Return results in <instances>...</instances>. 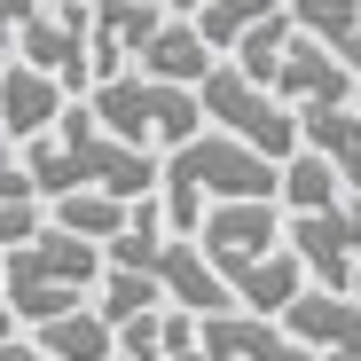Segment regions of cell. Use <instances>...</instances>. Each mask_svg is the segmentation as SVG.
I'll return each mask as SVG.
<instances>
[{
  "instance_id": "cb8c5ba5",
  "label": "cell",
  "mask_w": 361,
  "mask_h": 361,
  "mask_svg": "<svg viewBox=\"0 0 361 361\" xmlns=\"http://www.w3.org/2000/svg\"><path fill=\"white\" fill-rule=\"evenodd\" d=\"M39 228H47V212H39V197H32V204H0V259H8L16 244H32Z\"/></svg>"
},
{
  "instance_id": "ac0fdd59",
  "label": "cell",
  "mask_w": 361,
  "mask_h": 361,
  "mask_svg": "<svg viewBox=\"0 0 361 361\" xmlns=\"http://www.w3.org/2000/svg\"><path fill=\"white\" fill-rule=\"evenodd\" d=\"M353 189H345V173L322 157V149H298L290 165H283V212H330V204H345Z\"/></svg>"
},
{
  "instance_id": "44dd1931",
  "label": "cell",
  "mask_w": 361,
  "mask_h": 361,
  "mask_svg": "<svg viewBox=\"0 0 361 361\" xmlns=\"http://www.w3.org/2000/svg\"><path fill=\"white\" fill-rule=\"evenodd\" d=\"M283 8L298 16V32L322 39L330 55H345V47L361 39V0H283Z\"/></svg>"
},
{
  "instance_id": "277c9868",
  "label": "cell",
  "mask_w": 361,
  "mask_h": 361,
  "mask_svg": "<svg viewBox=\"0 0 361 361\" xmlns=\"http://www.w3.org/2000/svg\"><path fill=\"white\" fill-rule=\"evenodd\" d=\"M204 118L220 134H235V142H252L259 157H275V165H290L298 149H307V134H298V110L275 94V87H259V79H244L235 63H220L204 87Z\"/></svg>"
},
{
  "instance_id": "e0dca14e",
  "label": "cell",
  "mask_w": 361,
  "mask_h": 361,
  "mask_svg": "<svg viewBox=\"0 0 361 361\" xmlns=\"http://www.w3.org/2000/svg\"><path fill=\"white\" fill-rule=\"evenodd\" d=\"M39 353H55V361H118V322L102 307H79L63 322H39Z\"/></svg>"
},
{
  "instance_id": "5b68a950",
  "label": "cell",
  "mask_w": 361,
  "mask_h": 361,
  "mask_svg": "<svg viewBox=\"0 0 361 361\" xmlns=\"http://www.w3.org/2000/svg\"><path fill=\"white\" fill-rule=\"evenodd\" d=\"M165 180H189V189H204L212 204H259L275 197L283 204V165L259 157L252 142H235V134H197L189 149H165Z\"/></svg>"
},
{
  "instance_id": "f546056e",
  "label": "cell",
  "mask_w": 361,
  "mask_h": 361,
  "mask_svg": "<svg viewBox=\"0 0 361 361\" xmlns=\"http://www.w3.org/2000/svg\"><path fill=\"white\" fill-rule=\"evenodd\" d=\"M353 298H361V267H353Z\"/></svg>"
},
{
  "instance_id": "4fadbf2b",
  "label": "cell",
  "mask_w": 361,
  "mask_h": 361,
  "mask_svg": "<svg viewBox=\"0 0 361 361\" xmlns=\"http://www.w3.org/2000/svg\"><path fill=\"white\" fill-rule=\"evenodd\" d=\"M228 63V55L197 32V16H165V32L142 47V63L134 71H149V79H173V87H204L212 71Z\"/></svg>"
},
{
  "instance_id": "8992f818",
  "label": "cell",
  "mask_w": 361,
  "mask_h": 361,
  "mask_svg": "<svg viewBox=\"0 0 361 361\" xmlns=\"http://www.w3.org/2000/svg\"><path fill=\"white\" fill-rule=\"evenodd\" d=\"M16 63H39L47 79H63L71 94H94V8L55 0L16 32Z\"/></svg>"
},
{
  "instance_id": "5bb4252c",
  "label": "cell",
  "mask_w": 361,
  "mask_h": 361,
  "mask_svg": "<svg viewBox=\"0 0 361 361\" xmlns=\"http://www.w3.org/2000/svg\"><path fill=\"white\" fill-rule=\"evenodd\" d=\"M298 134H307V149H322V157L345 173V189H361V94H353V102L298 110Z\"/></svg>"
},
{
  "instance_id": "f1b7e54d",
  "label": "cell",
  "mask_w": 361,
  "mask_h": 361,
  "mask_svg": "<svg viewBox=\"0 0 361 361\" xmlns=\"http://www.w3.org/2000/svg\"><path fill=\"white\" fill-rule=\"evenodd\" d=\"M322 361H353V353H322Z\"/></svg>"
},
{
  "instance_id": "8fae6325",
  "label": "cell",
  "mask_w": 361,
  "mask_h": 361,
  "mask_svg": "<svg viewBox=\"0 0 361 361\" xmlns=\"http://www.w3.org/2000/svg\"><path fill=\"white\" fill-rule=\"evenodd\" d=\"M204 361H322L307 338H290V330H275L267 314H212L204 322Z\"/></svg>"
},
{
  "instance_id": "3957f363",
  "label": "cell",
  "mask_w": 361,
  "mask_h": 361,
  "mask_svg": "<svg viewBox=\"0 0 361 361\" xmlns=\"http://www.w3.org/2000/svg\"><path fill=\"white\" fill-rule=\"evenodd\" d=\"M94 118L134 142V149H189L204 134V94L197 87H173V79H149V71H126V79H102L94 94Z\"/></svg>"
},
{
  "instance_id": "9c48e42d",
  "label": "cell",
  "mask_w": 361,
  "mask_h": 361,
  "mask_svg": "<svg viewBox=\"0 0 361 361\" xmlns=\"http://www.w3.org/2000/svg\"><path fill=\"white\" fill-rule=\"evenodd\" d=\"M157 32H165L157 0H102V8H94V87L102 79H126Z\"/></svg>"
},
{
  "instance_id": "ffe728a7",
  "label": "cell",
  "mask_w": 361,
  "mask_h": 361,
  "mask_svg": "<svg viewBox=\"0 0 361 361\" xmlns=\"http://www.w3.org/2000/svg\"><path fill=\"white\" fill-rule=\"evenodd\" d=\"M290 39H298V16H290V8H275L267 24H252L244 39H235L228 63L244 71V79H259V87H275V63H283V47H290Z\"/></svg>"
},
{
  "instance_id": "d6986e66",
  "label": "cell",
  "mask_w": 361,
  "mask_h": 361,
  "mask_svg": "<svg viewBox=\"0 0 361 361\" xmlns=\"http://www.w3.org/2000/svg\"><path fill=\"white\" fill-rule=\"evenodd\" d=\"M94 307H102V314H110L118 330H126V322H149V314H165L173 298H165V283H157V275L110 267V275H102V290H94Z\"/></svg>"
},
{
  "instance_id": "4dcf8cb0",
  "label": "cell",
  "mask_w": 361,
  "mask_h": 361,
  "mask_svg": "<svg viewBox=\"0 0 361 361\" xmlns=\"http://www.w3.org/2000/svg\"><path fill=\"white\" fill-rule=\"evenodd\" d=\"M0 79H8V55H0Z\"/></svg>"
},
{
  "instance_id": "d4e9b609",
  "label": "cell",
  "mask_w": 361,
  "mask_h": 361,
  "mask_svg": "<svg viewBox=\"0 0 361 361\" xmlns=\"http://www.w3.org/2000/svg\"><path fill=\"white\" fill-rule=\"evenodd\" d=\"M39 8H47V0H0V39L16 47V32H24V24H32Z\"/></svg>"
},
{
  "instance_id": "83f0119b",
  "label": "cell",
  "mask_w": 361,
  "mask_h": 361,
  "mask_svg": "<svg viewBox=\"0 0 361 361\" xmlns=\"http://www.w3.org/2000/svg\"><path fill=\"white\" fill-rule=\"evenodd\" d=\"M118 361H165V353H118Z\"/></svg>"
},
{
  "instance_id": "6da1fadb",
  "label": "cell",
  "mask_w": 361,
  "mask_h": 361,
  "mask_svg": "<svg viewBox=\"0 0 361 361\" xmlns=\"http://www.w3.org/2000/svg\"><path fill=\"white\" fill-rule=\"evenodd\" d=\"M24 165H32V189L55 204V197H71V189H110V197H157L165 189V165L157 149H134V142H118L94 102H71L63 118H55V134L24 142Z\"/></svg>"
},
{
  "instance_id": "603a6c76",
  "label": "cell",
  "mask_w": 361,
  "mask_h": 361,
  "mask_svg": "<svg viewBox=\"0 0 361 361\" xmlns=\"http://www.w3.org/2000/svg\"><path fill=\"white\" fill-rule=\"evenodd\" d=\"M157 345H165V353H197V345H204V314L165 307V314H157Z\"/></svg>"
},
{
  "instance_id": "52a82bcc",
  "label": "cell",
  "mask_w": 361,
  "mask_h": 361,
  "mask_svg": "<svg viewBox=\"0 0 361 361\" xmlns=\"http://www.w3.org/2000/svg\"><path fill=\"white\" fill-rule=\"evenodd\" d=\"M290 252L307 259V275L322 290H353V267H361V189L330 212H290Z\"/></svg>"
},
{
  "instance_id": "ba28073f",
  "label": "cell",
  "mask_w": 361,
  "mask_h": 361,
  "mask_svg": "<svg viewBox=\"0 0 361 361\" xmlns=\"http://www.w3.org/2000/svg\"><path fill=\"white\" fill-rule=\"evenodd\" d=\"M197 244H204V252H212V267L228 275V267H252V259L283 252V244H290V220H283V204H275V197H259V204H212Z\"/></svg>"
},
{
  "instance_id": "7402d4cb",
  "label": "cell",
  "mask_w": 361,
  "mask_h": 361,
  "mask_svg": "<svg viewBox=\"0 0 361 361\" xmlns=\"http://www.w3.org/2000/svg\"><path fill=\"white\" fill-rule=\"evenodd\" d=\"M283 8V0H204V8H197V32L220 47V55H235V39H244L252 24H267Z\"/></svg>"
},
{
  "instance_id": "7a4b0ae2",
  "label": "cell",
  "mask_w": 361,
  "mask_h": 361,
  "mask_svg": "<svg viewBox=\"0 0 361 361\" xmlns=\"http://www.w3.org/2000/svg\"><path fill=\"white\" fill-rule=\"evenodd\" d=\"M102 275H110V252L87 244V235H71V228H55V220L32 235V244H16L8 259H0V290H8V307H16L32 330L94 307Z\"/></svg>"
},
{
  "instance_id": "484cf974",
  "label": "cell",
  "mask_w": 361,
  "mask_h": 361,
  "mask_svg": "<svg viewBox=\"0 0 361 361\" xmlns=\"http://www.w3.org/2000/svg\"><path fill=\"white\" fill-rule=\"evenodd\" d=\"M0 361H55V353H39V338H8V345H0Z\"/></svg>"
},
{
  "instance_id": "9a60e30c",
  "label": "cell",
  "mask_w": 361,
  "mask_h": 361,
  "mask_svg": "<svg viewBox=\"0 0 361 361\" xmlns=\"http://www.w3.org/2000/svg\"><path fill=\"white\" fill-rule=\"evenodd\" d=\"M228 283H235V298H244L252 314H283L314 275H307V259L283 244V252H267V259H252V267H228Z\"/></svg>"
},
{
  "instance_id": "7c38bea8",
  "label": "cell",
  "mask_w": 361,
  "mask_h": 361,
  "mask_svg": "<svg viewBox=\"0 0 361 361\" xmlns=\"http://www.w3.org/2000/svg\"><path fill=\"white\" fill-rule=\"evenodd\" d=\"M63 110H71V87H63V79H47L39 63H8V79H0V126H8L16 142L55 134Z\"/></svg>"
},
{
  "instance_id": "d6a6232c",
  "label": "cell",
  "mask_w": 361,
  "mask_h": 361,
  "mask_svg": "<svg viewBox=\"0 0 361 361\" xmlns=\"http://www.w3.org/2000/svg\"><path fill=\"white\" fill-rule=\"evenodd\" d=\"M0 298H8V290H0Z\"/></svg>"
},
{
  "instance_id": "2e32d148",
  "label": "cell",
  "mask_w": 361,
  "mask_h": 361,
  "mask_svg": "<svg viewBox=\"0 0 361 361\" xmlns=\"http://www.w3.org/2000/svg\"><path fill=\"white\" fill-rule=\"evenodd\" d=\"M55 228H71V235H87V244H118V235L134 228V197H110V189H71V197H55V212H47Z\"/></svg>"
},
{
  "instance_id": "30bf717a",
  "label": "cell",
  "mask_w": 361,
  "mask_h": 361,
  "mask_svg": "<svg viewBox=\"0 0 361 361\" xmlns=\"http://www.w3.org/2000/svg\"><path fill=\"white\" fill-rule=\"evenodd\" d=\"M275 94H283L290 110H314V102H353V94H361V79L338 63L322 39L298 32V39L283 47V63H275Z\"/></svg>"
},
{
  "instance_id": "4316f807",
  "label": "cell",
  "mask_w": 361,
  "mask_h": 361,
  "mask_svg": "<svg viewBox=\"0 0 361 361\" xmlns=\"http://www.w3.org/2000/svg\"><path fill=\"white\" fill-rule=\"evenodd\" d=\"M165 361H204V345H197V353H165Z\"/></svg>"
},
{
  "instance_id": "1f68e13d",
  "label": "cell",
  "mask_w": 361,
  "mask_h": 361,
  "mask_svg": "<svg viewBox=\"0 0 361 361\" xmlns=\"http://www.w3.org/2000/svg\"><path fill=\"white\" fill-rule=\"evenodd\" d=\"M79 8H102V0H79Z\"/></svg>"
}]
</instances>
